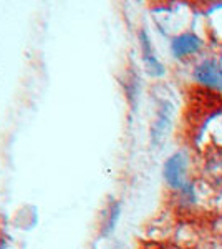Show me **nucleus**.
I'll return each mask as SVG.
<instances>
[{
    "label": "nucleus",
    "instance_id": "obj_7",
    "mask_svg": "<svg viewBox=\"0 0 222 249\" xmlns=\"http://www.w3.org/2000/svg\"><path fill=\"white\" fill-rule=\"evenodd\" d=\"M121 214V204L118 201H110L108 206L104 208L102 219H100V234L102 236H110L115 231L116 224H118Z\"/></svg>",
    "mask_w": 222,
    "mask_h": 249
},
{
    "label": "nucleus",
    "instance_id": "obj_1",
    "mask_svg": "<svg viewBox=\"0 0 222 249\" xmlns=\"http://www.w3.org/2000/svg\"><path fill=\"white\" fill-rule=\"evenodd\" d=\"M189 156L186 151H176L166 160L163 166L164 181L172 191H179L188 183Z\"/></svg>",
    "mask_w": 222,
    "mask_h": 249
},
{
    "label": "nucleus",
    "instance_id": "obj_2",
    "mask_svg": "<svg viewBox=\"0 0 222 249\" xmlns=\"http://www.w3.org/2000/svg\"><path fill=\"white\" fill-rule=\"evenodd\" d=\"M192 78L204 88L222 93V65L216 58H204L192 70Z\"/></svg>",
    "mask_w": 222,
    "mask_h": 249
},
{
    "label": "nucleus",
    "instance_id": "obj_3",
    "mask_svg": "<svg viewBox=\"0 0 222 249\" xmlns=\"http://www.w3.org/2000/svg\"><path fill=\"white\" fill-rule=\"evenodd\" d=\"M139 47H141V55H143V62L146 67V71L151 77H163L166 73V68L163 63L159 62V58L156 57V52L153 48L151 38H149L146 30H139Z\"/></svg>",
    "mask_w": 222,
    "mask_h": 249
},
{
    "label": "nucleus",
    "instance_id": "obj_4",
    "mask_svg": "<svg viewBox=\"0 0 222 249\" xmlns=\"http://www.w3.org/2000/svg\"><path fill=\"white\" fill-rule=\"evenodd\" d=\"M204 42L192 32H184V34L176 35L171 40V52L176 58H186L197 53L203 48Z\"/></svg>",
    "mask_w": 222,
    "mask_h": 249
},
{
    "label": "nucleus",
    "instance_id": "obj_5",
    "mask_svg": "<svg viewBox=\"0 0 222 249\" xmlns=\"http://www.w3.org/2000/svg\"><path fill=\"white\" fill-rule=\"evenodd\" d=\"M171 118H172V105L169 102H163L151 128V140L154 144H157L164 138V135H166L169 128V123H171Z\"/></svg>",
    "mask_w": 222,
    "mask_h": 249
},
{
    "label": "nucleus",
    "instance_id": "obj_6",
    "mask_svg": "<svg viewBox=\"0 0 222 249\" xmlns=\"http://www.w3.org/2000/svg\"><path fill=\"white\" fill-rule=\"evenodd\" d=\"M204 175L214 186H222V148H216L205 156Z\"/></svg>",
    "mask_w": 222,
    "mask_h": 249
}]
</instances>
